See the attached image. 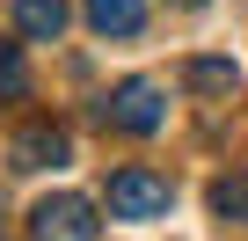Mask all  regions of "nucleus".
Listing matches in <instances>:
<instances>
[{
    "label": "nucleus",
    "instance_id": "obj_1",
    "mask_svg": "<svg viewBox=\"0 0 248 241\" xmlns=\"http://www.w3.org/2000/svg\"><path fill=\"white\" fill-rule=\"evenodd\" d=\"M102 117H109V125L117 132H132V139H146V132H161L168 125V88L161 80H117L109 95H102Z\"/></svg>",
    "mask_w": 248,
    "mask_h": 241
},
{
    "label": "nucleus",
    "instance_id": "obj_2",
    "mask_svg": "<svg viewBox=\"0 0 248 241\" xmlns=\"http://www.w3.org/2000/svg\"><path fill=\"white\" fill-rule=\"evenodd\" d=\"M168 205H175V190L154 168H117L109 176V219H168Z\"/></svg>",
    "mask_w": 248,
    "mask_h": 241
},
{
    "label": "nucleus",
    "instance_id": "obj_3",
    "mask_svg": "<svg viewBox=\"0 0 248 241\" xmlns=\"http://www.w3.org/2000/svg\"><path fill=\"white\" fill-rule=\"evenodd\" d=\"M30 234L37 241H95V205L88 197H44L30 212Z\"/></svg>",
    "mask_w": 248,
    "mask_h": 241
},
{
    "label": "nucleus",
    "instance_id": "obj_4",
    "mask_svg": "<svg viewBox=\"0 0 248 241\" xmlns=\"http://www.w3.org/2000/svg\"><path fill=\"white\" fill-rule=\"evenodd\" d=\"M66 161H73V139L59 125H30L15 139V168H66Z\"/></svg>",
    "mask_w": 248,
    "mask_h": 241
},
{
    "label": "nucleus",
    "instance_id": "obj_5",
    "mask_svg": "<svg viewBox=\"0 0 248 241\" xmlns=\"http://www.w3.org/2000/svg\"><path fill=\"white\" fill-rule=\"evenodd\" d=\"M88 30L95 37H139L146 30V0H88Z\"/></svg>",
    "mask_w": 248,
    "mask_h": 241
},
{
    "label": "nucleus",
    "instance_id": "obj_6",
    "mask_svg": "<svg viewBox=\"0 0 248 241\" xmlns=\"http://www.w3.org/2000/svg\"><path fill=\"white\" fill-rule=\"evenodd\" d=\"M15 30H22L30 44H51V37L66 30V0H15Z\"/></svg>",
    "mask_w": 248,
    "mask_h": 241
},
{
    "label": "nucleus",
    "instance_id": "obj_7",
    "mask_svg": "<svg viewBox=\"0 0 248 241\" xmlns=\"http://www.w3.org/2000/svg\"><path fill=\"white\" fill-rule=\"evenodd\" d=\"M190 88H204V95H233L241 88V73H233V59H190V73H183Z\"/></svg>",
    "mask_w": 248,
    "mask_h": 241
},
{
    "label": "nucleus",
    "instance_id": "obj_8",
    "mask_svg": "<svg viewBox=\"0 0 248 241\" xmlns=\"http://www.w3.org/2000/svg\"><path fill=\"white\" fill-rule=\"evenodd\" d=\"M212 212L248 226V176H219V183H212Z\"/></svg>",
    "mask_w": 248,
    "mask_h": 241
},
{
    "label": "nucleus",
    "instance_id": "obj_9",
    "mask_svg": "<svg viewBox=\"0 0 248 241\" xmlns=\"http://www.w3.org/2000/svg\"><path fill=\"white\" fill-rule=\"evenodd\" d=\"M0 95H30V66L15 44H0Z\"/></svg>",
    "mask_w": 248,
    "mask_h": 241
},
{
    "label": "nucleus",
    "instance_id": "obj_10",
    "mask_svg": "<svg viewBox=\"0 0 248 241\" xmlns=\"http://www.w3.org/2000/svg\"><path fill=\"white\" fill-rule=\"evenodd\" d=\"M175 8H204V0H175Z\"/></svg>",
    "mask_w": 248,
    "mask_h": 241
}]
</instances>
